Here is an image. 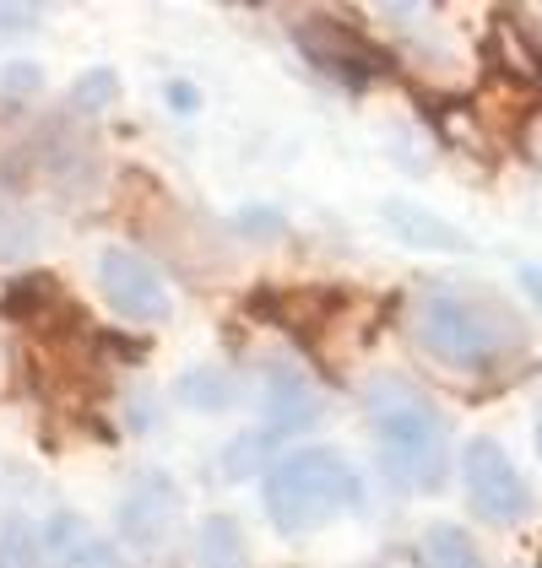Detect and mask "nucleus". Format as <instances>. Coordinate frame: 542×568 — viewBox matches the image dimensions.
<instances>
[{"mask_svg":"<svg viewBox=\"0 0 542 568\" xmlns=\"http://www.w3.org/2000/svg\"><path fill=\"white\" fill-rule=\"evenodd\" d=\"M363 412H369L385 477L397 487H406V493L445 487L451 434H445V417H440V406L429 395L418 385H406V379H397V374H385V379H374L363 390Z\"/></svg>","mask_w":542,"mask_h":568,"instance_id":"f257e3e1","label":"nucleus"},{"mask_svg":"<svg viewBox=\"0 0 542 568\" xmlns=\"http://www.w3.org/2000/svg\"><path fill=\"white\" fill-rule=\"evenodd\" d=\"M538 455H542V423H538Z\"/></svg>","mask_w":542,"mask_h":568,"instance_id":"393cba45","label":"nucleus"},{"mask_svg":"<svg viewBox=\"0 0 542 568\" xmlns=\"http://www.w3.org/2000/svg\"><path fill=\"white\" fill-rule=\"evenodd\" d=\"M6 314H11L22 331H33L39 342H60L66 325H82L71 293H66L54 276H44V271H28L22 282L6 287Z\"/></svg>","mask_w":542,"mask_h":568,"instance_id":"6e6552de","label":"nucleus"},{"mask_svg":"<svg viewBox=\"0 0 542 568\" xmlns=\"http://www.w3.org/2000/svg\"><path fill=\"white\" fill-rule=\"evenodd\" d=\"M261 504H267V520L282 536H310L320 525L342 520L363 504V477L353 471V460L342 449H293V455H277L261 477Z\"/></svg>","mask_w":542,"mask_h":568,"instance_id":"7ed1b4c3","label":"nucleus"},{"mask_svg":"<svg viewBox=\"0 0 542 568\" xmlns=\"http://www.w3.org/2000/svg\"><path fill=\"white\" fill-rule=\"evenodd\" d=\"M169 103H174V109H195L201 98H195L190 88H180V82H174V88H169Z\"/></svg>","mask_w":542,"mask_h":568,"instance_id":"b1692460","label":"nucleus"},{"mask_svg":"<svg viewBox=\"0 0 542 568\" xmlns=\"http://www.w3.org/2000/svg\"><path fill=\"white\" fill-rule=\"evenodd\" d=\"M412 342L455 374H489L521 347V325L483 293L423 287L412 298Z\"/></svg>","mask_w":542,"mask_h":568,"instance_id":"f03ea898","label":"nucleus"},{"mask_svg":"<svg viewBox=\"0 0 542 568\" xmlns=\"http://www.w3.org/2000/svg\"><path fill=\"white\" fill-rule=\"evenodd\" d=\"M44 558H54L60 568H120L114 558V547L92 530L82 515H71V509H60V515H49L44 525Z\"/></svg>","mask_w":542,"mask_h":568,"instance_id":"9b49d317","label":"nucleus"},{"mask_svg":"<svg viewBox=\"0 0 542 568\" xmlns=\"http://www.w3.org/2000/svg\"><path fill=\"white\" fill-rule=\"evenodd\" d=\"M39 250V217L22 206V195L0 179V261H28Z\"/></svg>","mask_w":542,"mask_h":568,"instance_id":"2eb2a0df","label":"nucleus"},{"mask_svg":"<svg viewBox=\"0 0 542 568\" xmlns=\"http://www.w3.org/2000/svg\"><path fill=\"white\" fill-rule=\"evenodd\" d=\"M515 282H521V293H526L532 304H542V265H521Z\"/></svg>","mask_w":542,"mask_h":568,"instance_id":"4be33fe9","label":"nucleus"},{"mask_svg":"<svg viewBox=\"0 0 542 568\" xmlns=\"http://www.w3.org/2000/svg\"><path fill=\"white\" fill-rule=\"evenodd\" d=\"M39 17H44L39 6H6V0H0V39H22Z\"/></svg>","mask_w":542,"mask_h":568,"instance_id":"6ab92c4d","label":"nucleus"},{"mask_svg":"<svg viewBox=\"0 0 542 568\" xmlns=\"http://www.w3.org/2000/svg\"><path fill=\"white\" fill-rule=\"evenodd\" d=\"M461 487H466L472 515H483V520H494V525L532 515V487H526L521 466L510 460V449L499 438H472L461 449Z\"/></svg>","mask_w":542,"mask_h":568,"instance_id":"20e7f679","label":"nucleus"},{"mask_svg":"<svg viewBox=\"0 0 542 568\" xmlns=\"http://www.w3.org/2000/svg\"><path fill=\"white\" fill-rule=\"evenodd\" d=\"M39 82H44L39 65H0V92H6V98H17V92H39Z\"/></svg>","mask_w":542,"mask_h":568,"instance_id":"aec40b11","label":"nucleus"},{"mask_svg":"<svg viewBox=\"0 0 542 568\" xmlns=\"http://www.w3.org/2000/svg\"><path fill=\"white\" fill-rule=\"evenodd\" d=\"M233 395H239V385H233V374H223V368H190L180 379V400L195 406V412H228Z\"/></svg>","mask_w":542,"mask_h":568,"instance_id":"dca6fc26","label":"nucleus"},{"mask_svg":"<svg viewBox=\"0 0 542 568\" xmlns=\"http://www.w3.org/2000/svg\"><path fill=\"white\" fill-rule=\"evenodd\" d=\"M385 222L412 250H466V233L461 227H451L445 217H434L423 206H412V201H385Z\"/></svg>","mask_w":542,"mask_h":568,"instance_id":"f8f14e48","label":"nucleus"},{"mask_svg":"<svg viewBox=\"0 0 542 568\" xmlns=\"http://www.w3.org/2000/svg\"><path fill=\"white\" fill-rule=\"evenodd\" d=\"M98 293L109 298L114 314H126L136 325H158V320H169V282H163V271L147 261V255H136L126 244H109L103 255H98Z\"/></svg>","mask_w":542,"mask_h":568,"instance_id":"423d86ee","label":"nucleus"},{"mask_svg":"<svg viewBox=\"0 0 542 568\" xmlns=\"http://www.w3.org/2000/svg\"><path fill=\"white\" fill-rule=\"evenodd\" d=\"M180 525V487L163 471H147L126 487L120 498V536L131 541L136 552H152L169 541V530Z\"/></svg>","mask_w":542,"mask_h":568,"instance_id":"0eeeda50","label":"nucleus"},{"mask_svg":"<svg viewBox=\"0 0 542 568\" xmlns=\"http://www.w3.org/2000/svg\"><path fill=\"white\" fill-rule=\"evenodd\" d=\"M261 417H267V444L271 438L299 434V428H310V423L320 417L315 385H310L299 368H267V385H261Z\"/></svg>","mask_w":542,"mask_h":568,"instance_id":"1a4fd4ad","label":"nucleus"},{"mask_svg":"<svg viewBox=\"0 0 542 568\" xmlns=\"http://www.w3.org/2000/svg\"><path fill=\"white\" fill-rule=\"evenodd\" d=\"M342 308H348V293H320V287H304V293H255L250 298V314L282 325L288 336H320Z\"/></svg>","mask_w":542,"mask_h":568,"instance_id":"9d476101","label":"nucleus"},{"mask_svg":"<svg viewBox=\"0 0 542 568\" xmlns=\"http://www.w3.org/2000/svg\"><path fill=\"white\" fill-rule=\"evenodd\" d=\"M239 227H244V233H282V217L267 212V206H250V212L239 217Z\"/></svg>","mask_w":542,"mask_h":568,"instance_id":"412c9836","label":"nucleus"},{"mask_svg":"<svg viewBox=\"0 0 542 568\" xmlns=\"http://www.w3.org/2000/svg\"><path fill=\"white\" fill-rule=\"evenodd\" d=\"M195 568H250V547L233 515H207L195 530Z\"/></svg>","mask_w":542,"mask_h":568,"instance_id":"ddd939ff","label":"nucleus"},{"mask_svg":"<svg viewBox=\"0 0 542 568\" xmlns=\"http://www.w3.org/2000/svg\"><path fill=\"white\" fill-rule=\"evenodd\" d=\"M293 39L310 54V65H320L331 82H348V88H369V82H380L391 71V54L374 44L369 33L348 28L342 17H325V11L304 17L293 28Z\"/></svg>","mask_w":542,"mask_h":568,"instance_id":"39448f33","label":"nucleus"},{"mask_svg":"<svg viewBox=\"0 0 542 568\" xmlns=\"http://www.w3.org/2000/svg\"><path fill=\"white\" fill-rule=\"evenodd\" d=\"M526 152H532V163H542V109L526 120Z\"/></svg>","mask_w":542,"mask_h":568,"instance_id":"5701e85b","label":"nucleus"},{"mask_svg":"<svg viewBox=\"0 0 542 568\" xmlns=\"http://www.w3.org/2000/svg\"><path fill=\"white\" fill-rule=\"evenodd\" d=\"M418 568H483V552L461 525L440 520L418 536Z\"/></svg>","mask_w":542,"mask_h":568,"instance_id":"4468645a","label":"nucleus"},{"mask_svg":"<svg viewBox=\"0 0 542 568\" xmlns=\"http://www.w3.org/2000/svg\"><path fill=\"white\" fill-rule=\"evenodd\" d=\"M109 98H114V71H88V77L77 82V92H71L77 109H103Z\"/></svg>","mask_w":542,"mask_h":568,"instance_id":"a211bd4d","label":"nucleus"},{"mask_svg":"<svg viewBox=\"0 0 542 568\" xmlns=\"http://www.w3.org/2000/svg\"><path fill=\"white\" fill-rule=\"evenodd\" d=\"M39 541L28 536V530H6V541H0V568H39Z\"/></svg>","mask_w":542,"mask_h":568,"instance_id":"f3484780","label":"nucleus"}]
</instances>
